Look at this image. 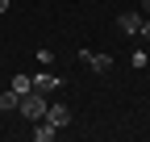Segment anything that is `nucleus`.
Here are the masks:
<instances>
[{
  "label": "nucleus",
  "instance_id": "9",
  "mask_svg": "<svg viewBox=\"0 0 150 142\" xmlns=\"http://www.w3.org/2000/svg\"><path fill=\"white\" fill-rule=\"evenodd\" d=\"M129 63H134V67H138V71H142V67H146V63H150V55H146V50H134V59H129Z\"/></svg>",
  "mask_w": 150,
  "mask_h": 142
},
{
  "label": "nucleus",
  "instance_id": "7",
  "mask_svg": "<svg viewBox=\"0 0 150 142\" xmlns=\"http://www.w3.org/2000/svg\"><path fill=\"white\" fill-rule=\"evenodd\" d=\"M88 67L96 71V75H104V71L112 67V59H108V55H92V59H88Z\"/></svg>",
  "mask_w": 150,
  "mask_h": 142
},
{
  "label": "nucleus",
  "instance_id": "12",
  "mask_svg": "<svg viewBox=\"0 0 150 142\" xmlns=\"http://www.w3.org/2000/svg\"><path fill=\"white\" fill-rule=\"evenodd\" d=\"M0 13H8V0H0Z\"/></svg>",
  "mask_w": 150,
  "mask_h": 142
},
{
  "label": "nucleus",
  "instance_id": "10",
  "mask_svg": "<svg viewBox=\"0 0 150 142\" xmlns=\"http://www.w3.org/2000/svg\"><path fill=\"white\" fill-rule=\"evenodd\" d=\"M142 38L150 42V17H146V21H142Z\"/></svg>",
  "mask_w": 150,
  "mask_h": 142
},
{
  "label": "nucleus",
  "instance_id": "8",
  "mask_svg": "<svg viewBox=\"0 0 150 142\" xmlns=\"http://www.w3.org/2000/svg\"><path fill=\"white\" fill-rule=\"evenodd\" d=\"M29 88H33V75H13V92H29Z\"/></svg>",
  "mask_w": 150,
  "mask_h": 142
},
{
  "label": "nucleus",
  "instance_id": "3",
  "mask_svg": "<svg viewBox=\"0 0 150 142\" xmlns=\"http://www.w3.org/2000/svg\"><path fill=\"white\" fill-rule=\"evenodd\" d=\"M46 121H50V126H71V109H67V104H46Z\"/></svg>",
  "mask_w": 150,
  "mask_h": 142
},
{
  "label": "nucleus",
  "instance_id": "4",
  "mask_svg": "<svg viewBox=\"0 0 150 142\" xmlns=\"http://www.w3.org/2000/svg\"><path fill=\"white\" fill-rule=\"evenodd\" d=\"M29 134H33V142H50L54 134H59V126H50V121L42 117V121H33V130H29Z\"/></svg>",
  "mask_w": 150,
  "mask_h": 142
},
{
  "label": "nucleus",
  "instance_id": "2",
  "mask_svg": "<svg viewBox=\"0 0 150 142\" xmlns=\"http://www.w3.org/2000/svg\"><path fill=\"white\" fill-rule=\"evenodd\" d=\"M117 29H121V33H142V13H138V9H125V13L117 17Z\"/></svg>",
  "mask_w": 150,
  "mask_h": 142
},
{
  "label": "nucleus",
  "instance_id": "11",
  "mask_svg": "<svg viewBox=\"0 0 150 142\" xmlns=\"http://www.w3.org/2000/svg\"><path fill=\"white\" fill-rule=\"evenodd\" d=\"M142 13H146V17H150V0H142Z\"/></svg>",
  "mask_w": 150,
  "mask_h": 142
},
{
  "label": "nucleus",
  "instance_id": "1",
  "mask_svg": "<svg viewBox=\"0 0 150 142\" xmlns=\"http://www.w3.org/2000/svg\"><path fill=\"white\" fill-rule=\"evenodd\" d=\"M46 104H50V100H46L42 92H33V88H29V92L21 96V104H17V113L29 117V121H42V117H46Z\"/></svg>",
  "mask_w": 150,
  "mask_h": 142
},
{
  "label": "nucleus",
  "instance_id": "6",
  "mask_svg": "<svg viewBox=\"0 0 150 142\" xmlns=\"http://www.w3.org/2000/svg\"><path fill=\"white\" fill-rule=\"evenodd\" d=\"M17 104H21V92H13V88H8V92L0 96V113H17Z\"/></svg>",
  "mask_w": 150,
  "mask_h": 142
},
{
  "label": "nucleus",
  "instance_id": "5",
  "mask_svg": "<svg viewBox=\"0 0 150 142\" xmlns=\"http://www.w3.org/2000/svg\"><path fill=\"white\" fill-rule=\"evenodd\" d=\"M59 88V75H33V92H54Z\"/></svg>",
  "mask_w": 150,
  "mask_h": 142
}]
</instances>
